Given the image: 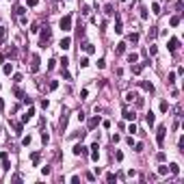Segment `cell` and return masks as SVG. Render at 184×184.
Returning <instances> with one entry per match:
<instances>
[{
  "instance_id": "6da1fadb",
  "label": "cell",
  "mask_w": 184,
  "mask_h": 184,
  "mask_svg": "<svg viewBox=\"0 0 184 184\" xmlns=\"http://www.w3.org/2000/svg\"><path fill=\"white\" fill-rule=\"evenodd\" d=\"M50 39H52V28H48V26H43L41 28V35H39V46L46 48L50 43Z\"/></svg>"
},
{
  "instance_id": "7a4b0ae2",
  "label": "cell",
  "mask_w": 184,
  "mask_h": 184,
  "mask_svg": "<svg viewBox=\"0 0 184 184\" xmlns=\"http://www.w3.org/2000/svg\"><path fill=\"white\" fill-rule=\"evenodd\" d=\"M165 134H167V126H158V130H156V143L160 147L165 145Z\"/></svg>"
},
{
  "instance_id": "3957f363",
  "label": "cell",
  "mask_w": 184,
  "mask_h": 184,
  "mask_svg": "<svg viewBox=\"0 0 184 184\" xmlns=\"http://www.w3.org/2000/svg\"><path fill=\"white\" fill-rule=\"evenodd\" d=\"M59 26H61V30H63V33L71 30V15H63L61 22H59Z\"/></svg>"
},
{
  "instance_id": "277c9868",
  "label": "cell",
  "mask_w": 184,
  "mask_h": 184,
  "mask_svg": "<svg viewBox=\"0 0 184 184\" xmlns=\"http://www.w3.org/2000/svg\"><path fill=\"white\" fill-rule=\"evenodd\" d=\"M71 152H74V156H87L89 149L82 145V143H78V145H74V149H71Z\"/></svg>"
},
{
  "instance_id": "5b68a950",
  "label": "cell",
  "mask_w": 184,
  "mask_h": 184,
  "mask_svg": "<svg viewBox=\"0 0 184 184\" xmlns=\"http://www.w3.org/2000/svg\"><path fill=\"white\" fill-rule=\"evenodd\" d=\"M39 63H41L39 57H37V54H33V57H30V71H33V74H37V71H39Z\"/></svg>"
},
{
  "instance_id": "8992f818",
  "label": "cell",
  "mask_w": 184,
  "mask_h": 184,
  "mask_svg": "<svg viewBox=\"0 0 184 184\" xmlns=\"http://www.w3.org/2000/svg\"><path fill=\"white\" fill-rule=\"evenodd\" d=\"M167 48H169V52H178V48H180V39L171 37V39H169V43H167Z\"/></svg>"
},
{
  "instance_id": "52a82bcc",
  "label": "cell",
  "mask_w": 184,
  "mask_h": 184,
  "mask_svg": "<svg viewBox=\"0 0 184 184\" xmlns=\"http://www.w3.org/2000/svg\"><path fill=\"white\" fill-rule=\"evenodd\" d=\"M139 85H141L143 91H147V93H154V85L149 80H139Z\"/></svg>"
},
{
  "instance_id": "ba28073f",
  "label": "cell",
  "mask_w": 184,
  "mask_h": 184,
  "mask_svg": "<svg viewBox=\"0 0 184 184\" xmlns=\"http://www.w3.org/2000/svg\"><path fill=\"white\" fill-rule=\"evenodd\" d=\"M89 156H91V160H96V163H98V158H100V145H98V143H93V145H91V154H89Z\"/></svg>"
},
{
  "instance_id": "9c48e42d",
  "label": "cell",
  "mask_w": 184,
  "mask_h": 184,
  "mask_svg": "<svg viewBox=\"0 0 184 184\" xmlns=\"http://www.w3.org/2000/svg\"><path fill=\"white\" fill-rule=\"evenodd\" d=\"M35 115V108H33V104L28 106V110H26L24 115H22V124H26V121H30V117Z\"/></svg>"
},
{
  "instance_id": "30bf717a",
  "label": "cell",
  "mask_w": 184,
  "mask_h": 184,
  "mask_svg": "<svg viewBox=\"0 0 184 184\" xmlns=\"http://www.w3.org/2000/svg\"><path fill=\"white\" fill-rule=\"evenodd\" d=\"M180 22H182V13H178V15H171V20H169V26H180Z\"/></svg>"
},
{
  "instance_id": "8fae6325",
  "label": "cell",
  "mask_w": 184,
  "mask_h": 184,
  "mask_svg": "<svg viewBox=\"0 0 184 184\" xmlns=\"http://www.w3.org/2000/svg\"><path fill=\"white\" fill-rule=\"evenodd\" d=\"M59 48L61 50H69L71 48V39L69 37H63V39H61V43H59Z\"/></svg>"
},
{
  "instance_id": "7c38bea8",
  "label": "cell",
  "mask_w": 184,
  "mask_h": 184,
  "mask_svg": "<svg viewBox=\"0 0 184 184\" xmlns=\"http://www.w3.org/2000/svg\"><path fill=\"white\" fill-rule=\"evenodd\" d=\"M145 65H149V63H137V65L132 63V74H137V76H139V74L143 71V67H145Z\"/></svg>"
},
{
  "instance_id": "4fadbf2b",
  "label": "cell",
  "mask_w": 184,
  "mask_h": 184,
  "mask_svg": "<svg viewBox=\"0 0 184 184\" xmlns=\"http://www.w3.org/2000/svg\"><path fill=\"white\" fill-rule=\"evenodd\" d=\"M89 130H96V128L100 126V117H91V119H89Z\"/></svg>"
},
{
  "instance_id": "5bb4252c",
  "label": "cell",
  "mask_w": 184,
  "mask_h": 184,
  "mask_svg": "<svg viewBox=\"0 0 184 184\" xmlns=\"http://www.w3.org/2000/svg\"><path fill=\"white\" fill-rule=\"evenodd\" d=\"M145 124H147L149 128H152V126L156 124V117H154V113H152V110H149V113L145 115Z\"/></svg>"
},
{
  "instance_id": "9a60e30c",
  "label": "cell",
  "mask_w": 184,
  "mask_h": 184,
  "mask_svg": "<svg viewBox=\"0 0 184 184\" xmlns=\"http://www.w3.org/2000/svg\"><path fill=\"white\" fill-rule=\"evenodd\" d=\"M124 119H128V121H134L137 119V115H134V110H124Z\"/></svg>"
},
{
  "instance_id": "2e32d148",
  "label": "cell",
  "mask_w": 184,
  "mask_h": 184,
  "mask_svg": "<svg viewBox=\"0 0 184 184\" xmlns=\"http://www.w3.org/2000/svg\"><path fill=\"white\" fill-rule=\"evenodd\" d=\"M11 128L15 130V134H22V121H11Z\"/></svg>"
},
{
  "instance_id": "e0dca14e",
  "label": "cell",
  "mask_w": 184,
  "mask_h": 184,
  "mask_svg": "<svg viewBox=\"0 0 184 184\" xmlns=\"http://www.w3.org/2000/svg\"><path fill=\"white\" fill-rule=\"evenodd\" d=\"M7 41V26H0V46Z\"/></svg>"
},
{
  "instance_id": "ac0fdd59",
  "label": "cell",
  "mask_w": 184,
  "mask_h": 184,
  "mask_svg": "<svg viewBox=\"0 0 184 184\" xmlns=\"http://www.w3.org/2000/svg\"><path fill=\"white\" fill-rule=\"evenodd\" d=\"M137 96H139L137 91H128V93H126L124 98H126V102H134V98H137Z\"/></svg>"
},
{
  "instance_id": "d6986e66",
  "label": "cell",
  "mask_w": 184,
  "mask_h": 184,
  "mask_svg": "<svg viewBox=\"0 0 184 184\" xmlns=\"http://www.w3.org/2000/svg\"><path fill=\"white\" fill-rule=\"evenodd\" d=\"M82 50H85L87 54H93V52H96V48H93V43H89V41L85 43V46H82Z\"/></svg>"
},
{
  "instance_id": "ffe728a7",
  "label": "cell",
  "mask_w": 184,
  "mask_h": 184,
  "mask_svg": "<svg viewBox=\"0 0 184 184\" xmlns=\"http://www.w3.org/2000/svg\"><path fill=\"white\" fill-rule=\"evenodd\" d=\"M13 96H15V98H20V100L24 98V91H22V87H18V85L13 87Z\"/></svg>"
},
{
  "instance_id": "44dd1931",
  "label": "cell",
  "mask_w": 184,
  "mask_h": 184,
  "mask_svg": "<svg viewBox=\"0 0 184 184\" xmlns=\"http://www.w3.org/2000/svg\"><path fill=\"white\" fill-rule=\"evenodd\" d=\"M30 160H33V165H39V160H41V154H39V152H33V154H30Z\"/></svg>"
},
{
  "instance_id": "7402d4cb",
  "label": "cell",
  "mask_w": 184,
  "mask_h": 184,
  "mask_svg": "<svg viewBox=\"0 0 184 184\" xmlns=\"http://www.w3.org/2000/svg\"><path fill=\"white\" fill-rule=\"evenodd\" d=\"M7 57H11V59H15V57H18V50H15V48H9V50H7V54H4V57H2V59H7Z\"/></svg>"
},
{
  "instance_id": "603a6c76",
  "label": "cell",
  "mask_w": 184,
  "mask_h": 184,
  "mask_svg": "<svg viewBox=\"0 0 184 184\" xmlns=\"http://www.w3.org/2000/svg\"><path fill=\"white\" fill-rule=\"evenodd\" d=\"M115 33L117 35H121V33H124V26H121V20L117 18V22H115Z\"/></svg>"
},
{
  "instance_id": "cb8c5ba5",
  "label": "cell",
  "mask_w": 184,
  "mask_h": 184,
  "mask_svg": "<svg viewBox=\"0 0 184 184\" xmlns=\"http://www.w3.org/2000/svg\"><path fill=\"white\" fill-rule=\"evenodd\" d=\"M126 52V43L121 41V43H117V48H115V54H124Z\"/></svg>"
},
{
  "instance_id": "d4e9b609",
  "label": "cell",
  "mask_w": 184,
  "mask_h": 184,
  "mask_svg": "<svg viewBox=\"0 0 184 184\" xmlns=\"http://www.w3.org/2000/svg\"><path fill=\"white\" fill-rule=\"evenodd\" d=\"M137 61H139V54H137V52H130V54H128V63H130V65L137 63Z\"/></svg>"
},
{
  "instance_id": "484cf974",
  "label": "cell",
  "mask_w": 184,
  "mask_h": 184,
  "mask_svg": "<svg viewBox=\"0 0 184 184\" xmlns=\"http://www.w3.org/2000/svg\"><path fill=\"white\" fill-rule=\"evenodd\" d=\"M169 173H173V176H178V173H180V167H178L176 163H171V165H169Z\"/></svg>"
},
{
  "instance_id": "4316f807",
  "label": "cell",
  "mask_w": 184,
  "mask_h": 184,
  "mask_svg": "<svg viewBox=\"0 0 184 184\" xmlns=\"http://www.w3.org/2000/svg\"><path fill=\"white\" fill-rule=\"evenodd\" d=\"M0 163H2V171H9V169H11V163H9V158H0Z\"/></svg>"
},
{
  "instance_id": "83f0119b",
  "label": "cell",
  "mask_w": 184,
  "mask_h": 184,
  "mask_svg": "<svg viewBox=\"0 0 184 184\" xmlns=\"http://www.w3.org/2000/svg\"><path fill=\"white\" fill-rule=\"evenodd\" d=\"M4 74H7V76L13 74V63H4Z\"/></svg>"
},
{
  "instance_id": "f1b7e54d",
  "label": "cell",
  "mask_w": 184,
  "mask_h": 184,
  "mask_svg": "<svg viewBox=\"0 0 184 184\" xmlns=\"http://www.w3.org/2000/svg\"><path fill=\"white\" fill-rule=\"evenodd\" d=\"M128 41H130V43H137V41H139V33H130V35H128Z\"/></svg>"
},
{
  "instance_id": "f546056e",
  "label": "cell",
  "mask_w": 184,
  "mask_h": 184,
  "mask_svg": "<svg viewBox=\"0 0 184 184\" xmlns=\"http://www.w3.org/2000/svg\"><path fill=\"white\" fill-rule=\"evenodd\" d=\"M104 13L106 15H115V7L113 4H106V7H104Z\"/></svg>"
},
{
  "instance_id": "4dcf8cb0",
  "label": "cell",
  "mask_w": 184,
  "mask_h": 184,
  "mask_svg": "<svg viewBox=\"0 0 184 184\" xmlns=\"http://www.w3.org/2000/svg\"><path fill=\"white\" fill-rule=\"evenodd\" d=\"M59 63H61V69H67V65H69V59H67V57H63V59L59 61Z\"/></svg>"
},
{
  "instance_id": "1f68e13d",
  "label": "cell",
  "mask_w": 184,
  "mask_h": 184,
  "mask_svg": "<svg viewBox=\"0 0 184 184\" xmlns=\"http://www.w3.org/2000/svg\"><path fill=\"white\" fill-rule=\"evenodd\" d=\"M48 89H50V91H57V89H59V80H50Z\"/></svg>"
},
{
  "instance_id": "d6a6232c",
  "label": "cell",
  "mask_w": 184,
  "mask_h": 184,
  "mask_svg": "<svg viewBox=\"0 0 184 184\" xmlns=\"http://www.w3.org/2000/svg\"><path fill=\"white\" fill-rule=\"evenodd\" d=\"M169 173V169H167V165H160L158 167V176H167Z\"/></svg>"
},
{
  "instance_id": "836d02e7",
  "label": "cell",
  "mask_w": 184,
  "mask_h": 184,
  "mask_svg": "<svg viewBox=\"0 0 184 184\" xmlns=\"http://www.w3.org/2000/svg\"><path fill=\"white\" fill-rule=\"evenodd\" d=\"M152 13L160 15V4H158V2H154V4H152Z\"/></svg>"
},
{
  "instance_id": "e575fe53",
  "label": "cell",
  "mask_w": 184,
  "mask_h": 184,
  "mask_svg": "<svg viewBox=\"0 0 184 184\" xmlns=\"http://www.w3.org/2000/svg\"><path fill=\"white\" fill-rule=\"evenodd\" d=\"M39 4V0H26V7H30V9H35Z\"/></svg>"
},
{
  "instance_id": "d590c367",
  "label": "cell",
  "mask_w": 184,
  "mask_h": 184,
  "mask_svg": "<svg viewBox=\"0 0 184 184\" xmlns=\"http://www.w3.org/2000/svg\"><path fill=\"white\" fill-rule=\"evenodd\" d=\"M165 158H167L165 152H158V154H156V160H158V163H165Z\"/></svg>"
},
{
  "instance_id": "8d00e7d4",
  "label": "cell",
  "mask_w": 184,
  "mask_h": 184,
  "mask_svg": "<svg viewBox=\"0 0 184 184\" xmlns=\"http://www.w3.org/2000/svg\"><path fill=\"white\" fill-rule=\"evenodd\" d=\"M134 104H137V106H139V108H141V106H143V104H145V100H143V98H139V96H137V98H134Z\"/></svg>"
},
{
  "instance_id": "74e56055",
  "label": "cell",
  "mask_w": 184,
  "mask_h": 184,
  "mask_svg": "<svg viewBox=\"0 0 184 184\" xmlns=\"http://www.w3.org/2000/svg\"><path fill=\"white\" fill-rule=\"evenodd\" d=\"M78 65H80V67H87V65H89V59H87V57H80V63H78Z\"/></svg>"
},
{
  "instance_id": "f35d334b",
  "label": "cell",
  "mask_w": 184,
  "mask_h": 184,
  "mask_svg": "<svg viewBox=\"0 0 184 184\" xmlns=\"http://www.w3.org/2000/svg\"><path fill=\"white\" fill-rule=\"evenodd\" d=\"M104 178H106V182H115V180H117V176H115V173H106Z\"/></svg>"
},
{
  "instance_id": "ab89813d",
  "label": "cell",
  "mask_w": 184,
  "mask_h": 184,
  "mask_svg": "<svg viewBox=\"0 0 184 184\" xmlns=\"http://www.w3.org/2000/svg\"><path fill=\"white\" fill-rule=\"evenodd\" d=\"M167 82H169V85H173V82H176V74H173V71L167 76Z\"/></svg>"
},
{
  "instance_id": "60d3db41",
  "label": "cell",
  "mask_w": 184,
  "mask_h": 184,
  "mask_svg": "<svg viewBox=\"0 0 184 184\" xmlns=\"http://www.w3.org/2000/svg\"><path fill=\"white\" fill-rule=\"evenodd\" d=\"M167 110H169V104H167V102H160V113H167Z\"/></svg>"
},
{
  "instance_id": "b9f144b4",
  "label": "cell",
  "mask_w": 184,
  "mask_h": 184,
  "mask_svg": "<svg viewBox=\"0 0 184 184\" xmlns=\"http://www.w3.org/2000/svg\"><path fill=\"white\" fill-rule=\"evenodd\" d=\"M128 132H130V134H137L139 130H137V126H134V124H130V126H128Z\"/></svg>"
},
{
  "instance_id": "7bdbcfd3",
  "label": "cell",
  "mask_w": 184,
  "mask_h": 184,
  "mask_svg": "<svg viewBox=\"0 0 184 184\" xmlns=\"http://www.w3.org/2000/svg\"><path fill=\"white\" fill-rule=\"evenodd\" d=\"M182 7H184V2H182V0H178V2H176V11H178V13H182Z\"/></svg>"
},
{
  "instance_id": "ee69618b",
  "label": "cell",
  "mask_w": 184,
  "mask_h": 184,
  "mask_svg": "<svg viewBox=\"0 0 184 184\" xmlns=\"http://www.w3.org/2000/svg\"><path fill=\"white\" fill-rule=\"evenodd\" d=\"M22 102H24V104H26V106H30V104H33V98H28V96H24V98H22Z\"/></svg>"
},
{
  "instance_id": "f6af8a7d",
  "label": "cell",
  "mask_w": 184,
  "mask_h": 184,
  "mask_svg": "<svg viewBox=\"0 0 184 184\" xmlns=\"http://www.w3.org/2000/svg\"><path fill=\"white\" fill-rule=\"evenodd\" d=\"M50 171H52V169H50L48 165H46V167H41V173H43V176H50Z\"/></svg>"
},
{
  "instance_id": "bcb514c9",
  "label": "cell",
  "mask_w": 184,
  "mask_h": 184,
  "mask_svg": "<svg viewBox=\"0 0 184 184\" xmlns=\"http://www.w3.org/2000/svg\"><path fill=\"white\" fill-rule=\"evenodd\" d=\"M15 13H18V15H24L26 9H24V7H15Z\"/></svg>"
},
{
  "instance_id": "7dc6e473",
  "label": "cell",
  "mask_w": 184,
  "mask_h": 184,
  "mask_svg": "<svg viewBox=\"0 0 184 184\" xmlns=\"http://www.w3.org/2000/svg\"><path fill=\"white\" fill-rule=\"evenodd\" d=\"M149 18V13H147V9H141V20H147Z\"/></svg>"
},
{
  "instance_id": "c3c4849f",
  "label": "cell",
  "mask_w": 184,
  "mask_h": 184,
  "mask_svg": "<svg viewBox=\"0 0 184 184\" xmlns=\"http://www.w3.org/2000/svg\"><path fill=\"white\" fill-rule=\"evenodd\" d=\"M11 182H22V176H20V173H15V176H11Z\"/></svg>"
},
{
  "instance_id": "681fc988",
  "label": "cell",
  "mask_w": 184,
  "mask_h": 184,
  "mask_svg": "<svg viewBox=\"0 0 184 184\" xmlns=\"http://www.w3.org/2000/svg\"><path fill=\"white\" fill-rule=\"evenodd\" d=\"M178 147H180V152H184V137H180V141H178Z\"/></svg>"
},
{
  "instance_id": "f907efd6",
  "label": "cell",
  "mask_w": 184,
  "mask_h": 184,
  "mask_svg": "<svg viewBox=\"0 0 184 184\" xmlns=\"http://www.w3.org/2000/svg\"><path fill=\"white\" fill-rule=\"evenodd\" d=\"M98 67H100V69H104V67H106V61L100 59V61H98Z\"/></svg>"
},
{
  "instance_id": "816d5d0a",
  "label": "cell",
  "mask_w": 184,
  "mask_h": 184,
  "mask_svg": "<svg viewBox=\"0 0 184 184\" xmlns=\"http://www.w3.org/2000/svg\"><path fill=\"white\" fill-rule=\"evenodd\" d=\"M22 145L28 147V145H30V137H24V139H22Z\"/></svg>"
},
{
  "instance_id": "f5cc1de1",
  "label": "cell",
  "mask_w": 184,
  "mask_h": 184,
  "mask_svg": "<svg viewBox=\"0 0 184 184\" xmlns=\"http://www.w3.org/2000/svg\"><path fill=\"white\" fill-rule=\"evenodd\" d=\"M134 152H143V143H134Z\"/></svg>"
},
{
  "instance_id": "db71d44e",
  "label": "cell",
  "mask_w": 184,
  "mask_h": 184,
  "mask_svg": "<svg viewBox=\"0 0 184 184\" xmlns=\"http://www.w3.org/2000/svg\"><path fill=\"white\" fill-rule=\"evenodd\" d=\"M156 35H158V30H156V28H149V39H154Z\"/></svg>"
},
{
  "instance_id": "11a10c76",
  "label": "cell",
  "mask_w": 184,
  "mask_h": 184,
  "mask_svg": "<svg viewBox=\"0 0 184 184\" xmlns=\"http://www.w3.org/2000/svg\"><path fill=\"white\" fill-rule=\"evenodd\" d=\"M69 182H71V184H78V182H80V178H78V176H71Z\"/></svg>"
},
{
  "instance_id": "9f6ffc18",
  "label": "cell",
  "mask_w": 184,
  "mask_h": 184,
  "mask_svg": "<svg viewBox=\"0 0 184 184\" xmlns=\"http://www.w3.org/2000/svg\"><path fill=\"white\" fill-rule=\"evenodd\" d=\"M0 110H4V100L0 98Z\"/></svg>"
},
{
  "instance_id": "6f0895ef",
  "label": "cell",
  "mask_w": 184,
  "mask_h": 184,
  "mask_svg": "<svg viewBox=\"0 0 184 184\" xmlns=\"http://www.w3.org/2000/svg\"><path fill=\"white\" fill-rule=\"evenodd\" d=\"M119 2H128V0H119Z\"/></svg>"
},
{
  "instance_id": "680465c9",
  "label": "cell",
  "mask_w": 184,
  "mask_h": 184,
  "mask_svg": "<svg viewBox=\"0 0 184 184\" xmlns=\"http://www.w3.org/2000/svg\"><path fill=\"white\" fill-rule=\"evenodd\" d=\"M0 87H2V82H0Z\"/></svg>"
}]
</instances>
